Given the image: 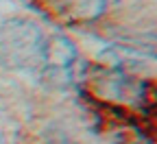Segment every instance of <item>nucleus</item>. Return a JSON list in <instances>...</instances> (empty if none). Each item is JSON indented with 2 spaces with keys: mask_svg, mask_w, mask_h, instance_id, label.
Here are the masks:
<instances>
[{
  "mask_svg": "<svg viewBox=\"0 0 157 144\" xmlns=\"http://www.w3.org/2000/svg\"><path fill=\"white\" fill-rule=\"evenodd\" d=\"M46 37L26 18H9L0 22V68L39 70Z\"/></svg>",
  "mask_w": 157,
  "mask_h": 144,
  "instance_id": "nucleus-1",
  "label": "nucleus"
},
{
  "mask_svg": "<svg viewBox=\"0 0 157 144\" xmlns=\"http://www.w3.org/2000/svg\"><path fill=\"white\" fill-rule=\"evenodd\" d=\"M74 57H76V50L68 37L63 35L46 37L39 70L52 85H66L70 83V76H72Z\"/></svg>",
  "mask_w": 157,
  "mask_h": 144,
  "instance_id": "nucleus-2",
  "label": "nucleus"
},
{
  "mask_svg": "<svg viewBox=\"0 0 157 144\" xmlns=\"http://www.w3.org/2000/svg\"><path fill=\"white\" fill-rule=\"evenodd\" d=\"M118 144H146L144 140H140V138H122Z\"/></svg>",
  "mask_w": 157,
  "mask_h": 144,
  "instance_id": "nucleus-3",
  "label": "nucleus"
},
{
  "mask_svg": "<svg viewBox=\"0 0 157 144\" xmlns=\"http://www.w3.org/2000/svg\"><path fill=\"white\" fill-rule=\"evenodd\" d=\"M0 144H5V135H2V131H0Z\"/></svg>",
  "mask_w": 157,
  "mask_h": 144,
  "instance_id": "nucleus-4",
  "label": "nucleus"
}]
</instances>
